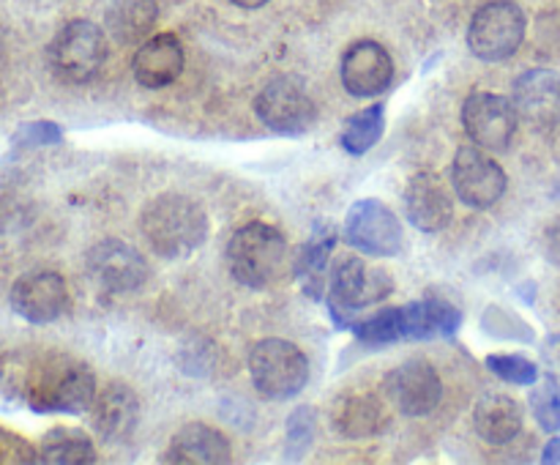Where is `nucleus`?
Wrapping results in <instances>:
<instances>
[{"mask_svg": "<svg viewBox=\"0 0 560 465\" xmlns=\"http://www.w3.org/2000/svg\"><path fill=\"white\" fill-rule=\"evenodd\" d=\"M530 405H534L536 419H539V425L545 427L547 432L560 430V388L556 377H545V383H541L534 392V397H530Z\"/></svg>", "mask_w": 560, "mask_h": 465, "instance_id": "cd10ccee", "label": "nucleus"}, {"mask_svg": "<svg viewBox=\"0 0 560 465\" xmlns=\"http://www.w3.org/2000/svg\"><path fill=\"white\" fill-rule=\"evenodd\" d=\"M386 394L408 416H427L438 408L443 397V383L435 367L427 361H405L388 372Z\"/></svg>", "mask_w": 560, "mask_h": 465, "instance_id": "4468645a", "label": "nucleus"}, {"mask_svg": "<svg viewBox=\"0 0 560 465\" xmlns=\"http://www.w3.org/2000/svg\"><path fill=\"white\" fill-rule=\"evenodd\" d=\"M487 367H490L498 377H503V381L509 383H520V386H530V383H536V377H539V370H536L534 361L517 353L487 356Z\"/></svg>", "mask_w": 560, "mask_h": 465, "instance_id": "bb28decb", "label": "nucleus"}, {"mask_svg": "<svg viewBox=\"0 0 560 465\" xmlns=\"http://www.w3.org/2000/svg\"><path fill=\"white\" fill-rule=\"evenodd\" d=\"M36 460L38 452L25 441V438L0 427V465H25L36 463Z\"/></svg>", "mask_w": 560, "mask_h": 465, "instance_id": "7c9ffc66", "label": "nucleus"}, {"mask_svg": "<svg viewBox=\"0 0 560 465\" xmlns=\"http://www.w3.org/2000/svg\"><path fill=\"white\" fill-rule=\"evenodd\" d=\"M345 235L364 255L388 257L402 249V224L381 200H359L348 211Z\"/></svg>", "mask_w": 560, "mask_h": 465, "instance_id": "9d476101", "label": "nucleus"}, {"mask_svg": "<svg viewBox=\"0 0 560 465\" xmlns=\"http://www.w3.org/2000/svg\"><path fill=\"white\" fill-rule=\"evenodd\" d=\"M249 372L262 397L290 399L310 381V361L295 342L268 337L252 348Z\"/></svg>", "mask_w": 560, "mask_h": 465, "instance_id": "39448f33", "label": "nucleus"}, {"mask_svg": "<svg viewBox=\"0 0 560 465\" xmlns=\"http://www.w3.org/2000/svg\"><path fill=\"white\" fill-rule=\"evenodd\" d=\"M135 80L145 88H164L184 71V47L173 33H159L137 49L131 60Z\"/></svg>", "mask_w": 560, "mask_h": 465, "instance_id": "a211bd4d", "label": "nucleus"}, {"mask_svg": "<svg viewBox=\"0 0 560 465\" xmlns=\"http://www.w3.org/2000/svg\"><path fill=\"white\" fill-rule=\"evenodd\" d=\"M22 397L38 414H82L96 399V377L82 361L49 353L27 367Z\"/></svg>", "mask_w": 560, "mask_h": 465, "instance_id": "f257e3e1", "label": "nucleus"}, {"mask_svg": "<svg viewBox=\"0 0 560 465\" xmlns=\"http://www.w3.org/2000/svg\"><path fill=\"white\" fill-rule=\"evenodd\" d=\"M514 109L534 129L560 124V74L552 69H530L514 82Z\"/></svg>", "mask_w": 560, "mask_h": 465, "instance_id": "2eb2a0df", "label": "nucleus"}, {"mask_svg": "<svg viewBox=\"0 0 560 465\" xmlns=\"http://www.w3.org/2000/svg\"><path fill=\"white\" fill-rule=\"evenodd\" d=\"M545 246H547V257L560 263V219H556V222L550 224V230L545 233Z\"/></svg>", "mask_w": 560, "mask_h": 465, "instance_id": "2f4dec72", "label": "nucleus"}, {"mask_svg": "<svg viewBox=\"0 0 560 465\" xmlns=\"http://www.w3.org/2000/svg\"><path fill=\"white\" fill-rule=\"evenodd\" d=\"M459 326V312L446 301H416L408 306L377 312L370 321L359 323L355 334L366 345H388L402 339L452 337Z\"/></svg>", "mask_w": 560, "mask_h": 465, "instance_id": "7ed1b4c3", "label": "nucleus"}, {"mask_svg": "<svg viewBox=\"0 0 560 465\" xmlns=\"http://www.w3.org/2000/svg\"><path fill=\"white\" fill-rule=\"evenodd\" d=\"M525 38V14L512 0H492L481 5L468 27L470 53L487 63L512 58Z\"/></svg>", "mask_w": 560, "mask_h": 465, "instance_id": "423d86ee", "label": "nucleus"}, {"mask_svg": "<svg viewBox=\"0 0 560 465\" xmlns=\"http://www.w3.org/2000/svg\"><path fill=\"white\" fill-rule=\"evenodd\" d=\"M452 178L459 200L479 211L495 206L506 191V173L501 170V164L474 146H465L457 153Z\"/></svg>", "mask_w": 560, "mask_h": 465, "instance_id": "9b49d317", "label": "nucleus"}, {"mask_svg": "<svg viewBox=\"0 0 560 465\" xmlns=\"http://www.w3.org/2000/svg\"><path fill=\"white\" fill-rule=\"evenodd\" d=\"M262 124L279 135H301L315 124V104L293 77H277L260 91L255 102Z\"/></svg>", "mask_w": 560, "mask_h": 465, "instance_id": "1a4fd4ad", "label": "nucleus"}, {"mask_svg": "<svg viewBox=\"0 0 560 465\" xmlns=\"http://www.w3.org/2000/svg\"><path fill=\"white\" fill-rule=\"evenodd\" d=\"M474 425L487 443L503 446V443L514 441L523 430V408L509 394H485L476 403Z\"/></svg>", "mask_w": 560, "mask_h": 465, "instance_id": "5701e85b", "label": "nucleus"}, {"mask_svg": "<svg viewBox=\"0 0 560 465\" xmlns=\"http://www.w3.org/2000/svg\"><path fill=\"white\" fill-rule=\"evenodd\" d=\"M463 124L470 140L487 151H506L517 135L520 115L509 98L498 93H470L463 107Z\"/></svg>", "mask_w": 560, "mask_h": 465, "instance_id": "6e6552de", "label": "nucleus"}, {"mask_svg": "<svg viewBox=\"0 0 560 465\" xmlns=\"http://www.w3.org/2000/svg\"><path fill=\"white\" fill-rule=\"evenodd\" d=\"M235 5H241V9H260V5H266L268 0H233Z\"/></svg>", "mask_w": 560, "mask_h": 465, "instance_id": "72a5a7b5", "label": "nucleus"}, {"mask_svg": "<svg viewBox=\"0 0 560 465\" xmlns=\"http://www.w3.org/2000/svg\"><path fill=\"white\" fill-rule=\"evenodd\" d=\"M11 310L20 317H25L27 323H44L58 321L66 312L69 304V288H66V279L55 271H33L25 274L14 282L11 288Z\"/></svg>", "mask_w": 560, "mask_h": 465, "instance_id": "ddd939ff", "label": "nucleus"}, {"mask_svg": "<svg viewBox=\"0 0 560 465\" xmlns=\"http://www.w3.org/2000/svg\"><path fill=\"white\" fill-rule=\"evenodd\" d=\"M0 53H3V27H0Z\"/></svg>", "mask_w": 560, "mask_h": 465, "instance_id": "f704fd0d", "label": "nucleus"}, {"mask_svg": "<svg viewBox=\"0 0 560 465\" xmlns=\"http://www.w3.org/2000/svg\"><path fill=\"white\" fill-rule=\"evenodd\" d=\"M545 463H560V438H552L545 449Z\"/></svg>", "mask_w": 560, "mask_h": 465, "instance_id": "473e14b6", "label": "nucleus"}, {"mask_svg": "<svg viewBox=\"0 0 560 465\" xmlns=\"http://www.w3.org/2000/svg\"><path fill=\"white\" fill-rule=\"evenodd\" d=\"M91 421L93 430L104 438V441H126L135 432L137 419H140V403H137L135 392L129 386H113L104 388L91 405Z\"/></svg>", "mask_w": 560, "mask_h": 465, "instance_id": "aec40b11", "label": "nucleus"}, {"mask_svg": "<svg viewBox=\"0 0 560 465\" xmlns=\"http://www.w3.org/2000/svg\"><path fill=\"white\" fill-rule=\"evenodd\" d=\"M383 126H386V107L383 104H372V107L355 113L353 118H348V126L342 131L345 151L366 153L383 137Z\"/></svg>", "mask_w": 560, "mask_h": 465, "instance_id": "a878e982", "label": "nucleus"}, {"mask_svg": "<svg viewBox=\"0 0 560 465\" xmlns=\"http://www.w3.org/2000/svg\"><path fill=\"white\" fill-rule=\"evenodd\" d=\"M153 0H113L107 5V31L118 44H140L156 25Z\"/></svg>", "mask_w": 560, "mask_h": 465, "instance_id": "b1692460", "label": "nucleus"}, {"mask_svg": "<svg viewBox=\"0 0 560 465\" xmlns=\"http://www.w3.org/2000/svg\"><path fill=\"white\" fill-rule=\"evenodd\" d=\"M331 425L345 438H370L388 427V410L375 394L353 392L334 403Z\"/></svg>", "mask_w": 560, "mask_h": 465, "instance_id": "4be33fe9", "label": "nucleus"}, {"mask_svg": "<svg viewBox=\"0 0 560 465\" xmlns=\"http://www.w3.org/2000/svg\"><path fill=\"white\" fill-rule=\"evenodd\" d=\"M230 443L208 425H186L170 441L164 460L175 465H222L230 463Z\"/></svg>", "mask_w": 560, "mask_h": 465, "instance_id": "412c9836", "label": "nucleus"}, {"mask_svg": "<svg viewBox=\"0 0 560 465\" xmlns=\"http://www.w3.org/2000/svg\"><path fill=\"white\" fill-rule=\"evenodd\" d=\"M88 271L109 293H129L148 279V263L131 244L118 239L98 241L88 252Z\"/></svg>", "mask_w": 560, "mask_h": 465, "instance_id": "f8f14e48", "label": "nucleus"}, {"mask_svg": "<svg viewBox=\"0 0 560 465\" xmlns=\"http://www.w3.org/2000/svg\"><path fill=\"white\" fill-rule=\"evenodd\" d=\"M63 140V131L58 129V124L52 120H33L16 129L14 146L20 148H38V146H55V142Z\"/></svg>", "mask_w": 560, "mask_h": 465, "instance_id": "c756f323", "label": "nucleus"}, {"mask_svg": "<svg viewBox=\"0 0 560 465\" xmlns=\"http://www.w3.org/2000/svg\"><path fill=\"white\" fill-rule=\"evenodd\" d=\"M107 60V38L102 27L88 20H74L58 31L49 44L52 71L66 82H88Z\"/></svg>", "mask_w": 560, "mask_h": 465, "instance_id": "0eeeda50", "label": "nucleus"}, {"mask_svg": "<svg viewBox=\"0 0 560 465\" xmlns=\"http://www.w3.org/2000/svg\"><path fill=\"white\" fill-rule=\"evenodd\" d=\"M392 288V277L381 268H370L361 257L339 260L331 282L334 301H339L345 310H361L366 304H375V301L386 299Z\"/></svg>", "mask_w": 560, "mask_h": 465, "instance_id": "f3484780", "label": "nucleus"}, {"mask_svg": "<svg viewBox=\"0 0 560 465\" xmlns=\"http://www.w3.org/2000/svg\"><path fill=\"white\" fill-rule=\"evenodd\" d=\"M228 263L233 277L246 288H271L284 274L288 241L266 222H249L235 230L228 244Z\"/></svg>", "mask_w": 560, "mask_h": 465, "instance_id": "20e7f679", "label": "nucleus"}, {"mask_svg": "<svg viewBox=\"0 0 560 465\" xmlns=\"http://www.w3.org/2000/svg\"><path fill=\"white\" fill-rule=\"evenodd\" d=\"M96 460V446L77 427H52L38 443V463L88 465Z\"/></svg>", "mask_w": 560, "mask_h": 465, "instance_id": "393cba45", "label": "nucleus"}, {"mask_svg": "<svg viewBox=\"0 0 560 465\" xmlns=\"http://www.w3.org/2000/svg\"><path fill=\"white\" fill-rule=\"evenodd\" d=\"M394 80V63L377 42H355L342 58V85L361 98L377 96Z\"/></svg>", "mask_w": 560, "mask_h": 465, "instance_id": "dca6fc26", "label": "nucleus"}, {"mask_svg": "<svg viewBox=\"0 0 560 465\" xmlns=\"http://www.w3.org/2000/svg\"><path fill=\"white\" fill-rule=\"evenodd\" d=\"M405 211H408L410 224L421 233H438L452 219V197L443 189L438 175L421 173L410 181L405 191Z\"/></svg>", "mask_w": 560, "mask_h": 465, "instance_id": "6ab92c4d", "label": "nucleus"}, {"mask_svg": "<svg viewBox=\"0 0 560 465\" xmlns=\"http://www.w3.org/2000/svg\"><path fill=\"white\" fill-rule=\"evenodd\" d=\"M331 249H334L331 228L317 230V233L306 241L304 249H301L299 266L304 268V274H320L323 266H326L328 255H331Z\"/></svg>", "mask_w": 560, "mask_h": 465, "instance_id": "c85d7f7f", "label": "nucleus"}, {"mask_svg": "<svg viewBox=\"0 0 560 465\" xmlns=\"http://www.w3.org/2000/svg\"><path fill=\"white\" fill-rule=\"evenodd\" d=\"M140 228L156 255L186 257L206 241L208 217L197 200L167 191L148 202Z\"/></svg>", "mask_w": 560, "mask_h": 465, "instance_id": "f03ea898", "label": "nucleus"}]
</instances>
